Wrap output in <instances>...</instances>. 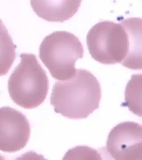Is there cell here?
Instances as JSON below:
<instances>
[{"instance_id": "obj_1", "label": "cell", "mask_w": 142, "mask_h": 160, "mask_svg": "<svg viewBox=\"0 0 142 160\" xmlns=\"http://www.w3.org/2000/svg\"><path fill=\"white\" fill-rule=\"evenodd\" d=\"M101 87L87 70L77 69L72 78L55 83L51 104L56 113L70 119L87 118L100 106Z\"/></svg>"}, {"instance_id": "obj_2", "label": "cell", "mask_w": 142, "mask_h": 160, "mask_svg": "<svg viewBox=\"0 0 142 160\" xmlns=\"http://www.w3.org/2000/svg\"><path fill=\"white\" fill-rule=\"evenodd\" d=\"M20 58L21 62L8 81V92L16 104L32 109L41 105L47 98L48 78L35 55L22 53Z\"/></svg>"}, {"instance_id": "obj_3", "label": "cell", "mask_w": 142, "mask_h": 160, "mask_svg": "<svg viewBox=\"0 0 142 160\" xmlns=\"http://www.w3.org/2000/svg\"><path fill=\"white\" fill-rule=\"evenodd\" d=\"M82 43L75 35L67 31H56L43 40L40 58L56 80H68L75 75L77 60L83 57Z\"/></svg>"}, {"instance_id": "obj_4", "label": "cell", "mask_w": 142, "mask_h": 160, "mask_svg": "<svg viewBox=\"0 0 142 160\" xmlns=\"http://www.w3.org/2000/svg\"><path fill=\"white\" fill-rule=\"evenodd\" d=\"M87 45L92 58L104 65L124 62L129 53L127 32L121 23L105 21L89 31Z\"/></svg>"}, {"instance_id": "obj_5", "label": "cell", "mask_w": 142, "mask_h": 160, "mask_svg": "<svg viewBox=\"0 0 142 160\" xmlns=\"http://www.w3.org/2000/svg\"><path fill=\"white\" fill-rule=\"evenodd\" d=\"M107 151L116 160H142V125L124 122L113 128L107 141Z\"/></svg>"}, {"instance_id": "obj_6", "label": "cell", "mask_w": 142, "mask_h": 160, "mask_svg": "<svg viewBox=\"0 0 142 160\" xmlns=\"http://www.w3.org/2000/svg\"><path fill=\"white\" fill-rule=\"evenodd\" d=\"M31 134L30 123L25 115L8 106L0 108V150L8 153L25 148Z\"/></svg>"}, {"instance_id": "obj_7", "label": "cell", "mask_w": 142, "mask_h": 160, "mask_svg": "<svg viewBox=\"0 0 142 160\" xmlns=\"http://www.w3.org/2000/svg\"><path fill=\"white\" fill-rule=\"evenodd\" d=\"M82 0H31L32 9L40 18L49 22H62L77 13Z\"/></svg>"}, {"instance_id": "obj_8", "label": "cell", "mask_w": 142, "mask_h": 160, "mask_svg": "<svg viewBox=\"0 0 142 160\" xmlns=\"http://www.w3.org/2000/svg\"><path fill=\"white\" fill-rule=\"evenodd\" d=\"M121 25L127 32L129 40V53L122 65L131 70H142V20L130 18L122 21Z\"/></svg>"}, {"instance_id": "obj_9", "label": "cell", "mask_w": 142, "mask_h": 160, "mask_svg": "<svg viewBox=\"0 0 142 160\" xmlns=\"http://www.w3.org/2000/svg\"><path fill=\"white\" fill-rule=\"evenodd\" d=\"M16 46L0 20V76L6 75L16 58Z\"/></svg>"}, {"instance_id": "obj_10", "label": "cell", "mask_w": 142, "mask_h": 160, "mask_svg": "<svg viewBox=\"0 0 142 160\" xmlns=\"http://www.w3.org/2000/svg\"><path fill=\"white\" fill-rule=\"evenodd\" d=\"M142 75H132L125 91V106L135 115L142 117Z\"/></svg>"}, {"instance_id": "obj_11", "label": "cell", "mask_w": 142, "mask_h": 160, "mask_svg": "<svg viewBox=\"0 0 142 160\" xmlns=\"http://www.w3.org/2000/svg\"><path fill=\"white\" fill-rule=\"evenodd\" d=\"M63 160H101L100 155L96 150L87 146H77L66 153Z\"/></svg>"}, {"instance_id": "obj_12", "label": "cell", "mask_w": 142, "mask_h": 160, "mask_svg": "<svg viewBox=\"0 0 142 160\" xmlns=\"http://www.w3.org/2000/svg\"><path fill=\"white\" fill-rule=\"evenodd\" d=\"M5 158H3L2 156H1V155H0V160H4Z\"/></svg>"}]
</instances>
